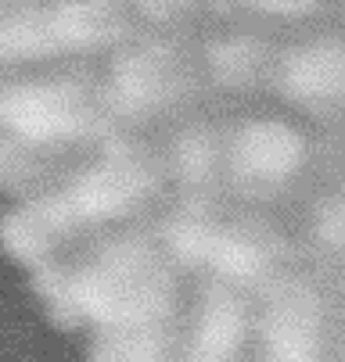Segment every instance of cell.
I'll return each mask as SVG.
<instances>
[{"instance_id":"8992f818","label":"cell","mask_w":345,"mask_h":362,"mask_svg":"<svg viewBox=\"0 0 345 362\" xmlns=\"http://www.w3.org/2000/svg\"><path fill=\"white\" fill-rule=\"evenodd\" d=\"M334 362H341V355H338V358H334Z\"/></svg>"},{"instance_id":"277c9868","label":"cell","mask_w":345,"mask_h":362,"mask_svg":"<svg viewBox=\"0 0 345 362\" xmlns=\"http://www.w3.org/2000/svg\"><path fill=\"white\" fill-rule=\"evenodd\" d=\"M256 298L220 280H194L176 362H249Z\"/></svg>"},{"instance_id":"7a4b0ae2","label":"cell","mask_w":345,"mask_h":362,"mask_svg":"<svg viewBox=\"0 0 345 362\" xmlns=\"http://www.w3.org/2000/svg\"><path fill=\"white\" fill-rule=\"evenodd\" d=\"M29 287L58 330L90 334L133 320L180 316L191 294V280L159 247L152 212L108 226L29 269Z\"/></svg>"},{"instance_id":"5b68a950","label":"cell","mask_w":345,"mask_h":362,"mask_svg":"<svg viewBox=\"0 0 345 362\" xmlns=\"http://www.w3.org/2000/svg\"><path fill=\"white\" fill-rule=\"evenodd\" d=\"M183 316H159V320H133L119 327L94 330L86 344V362H176Z\"/></svg>"},{"instance_id":"3957f363","label":"cell","mask_w":345,"mask_h":362,"mask_svg":"<svg viewBox=\"0 0 345 362\" xmlns=\"http://www.w3.org/2000/svg\"><path fill=\"white\" fill-rule=\"evenodd\" d=\"M341 355V284L295 266L256 294L249 362H334Z\"/></svg>"},{"instance_id":"6da1fadb","label":"cell","mask_w":345,"mask_h":362,"mask_svg":"<svg viewBox=\"0 0 345 362\" xmlns=\"http://www.w3.org/2000/svg\"><path fill=\"white\" fill-rule=\"evenodd\" d=\"M169 194V169L155 129L105 140L47 187L15 197L0 212V247L36 269L86 237L130 223Z\"/></svg>"}]
</instances>
